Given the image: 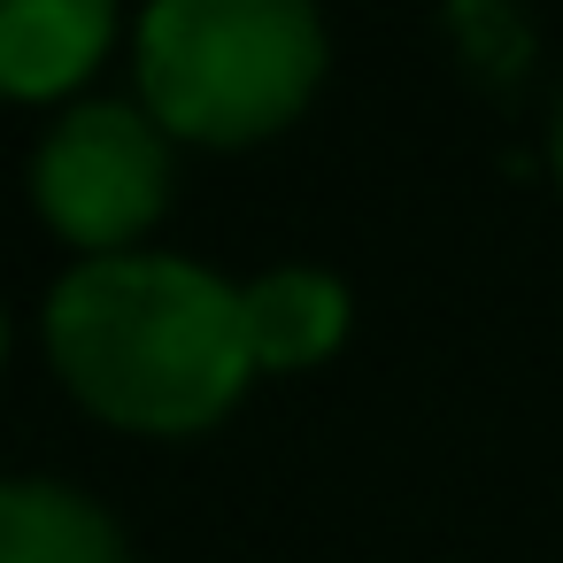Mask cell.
Masks as SVG:
<instances>
[{
  "mask_svg": "<svg viewBox=\"0 0 563 563\" xmlns=\"http://www.w3.org/2000/svg\"><path fill=\"white\" fill-rule=\"evenodd\" d=\"M178 140L117 93L70 101L24 163V194L40 209V224L55 240L78 247V263L93 255H140V240L170 217L178 194Z\"/></svg>",
  "mask_w": 563,
  "mask_h": 563,
  "instance_id": "obj_3",
  "label": "cell"
},
{
  "mask_svg": "<svg viewBox=\"0 0 563 563\" xmlns=\"http://www.w3.org/2000/svg\"><path fill=\"white\" fill-rule=\"evenodd\" d=\"M40 332L70 401L140 440H194L263 378L247 355L240 286L163 247L70 263L47 286Z\"/></svg>",
  "mask_w": 563,
  "mask_h": 563,
  "instance_id": "obj_1",
  "label": "cell"
},
{
  "mask_svg": "<svg viewBox=\"0 0 563 563\" xmlns=\"http://www.w3.org/2000/svg\"><path fill=\"white\" fill-rule=\"evenodd\" d=\"M0 563H132V540L70 478H0Z\"/></svg>",
  "mask_w": 563,
  "mask_h": 563,
  "instance_id": "obj_6",
  "label": "cell"
},
{
  "mask_svg": "<svg viewBox=\"0 0 563 563\" xmlns=\"http://www.w3.org/2000/svg\"><path fill=\"white\" fill-rule=\"evenodd\" d=\"M0 363H9V309H0Z\"/></svg>",
  "mask_w": 563,
  "mask_h": 563,
  "instance_id": "obj_9",
  "label": "cell"
},
{
  "mask_svg": "<svg viewBox=\"0 0 563 563\" xmlns=\"http://www.w3.org/2000/svg\"><path fill=\"white\" fill-rule=\"evenodd\" d=\"M548 163H555V186H563V101H555V132H548Z\"/></svg>",
  "mask_w": 563,
  "mask_h": 563,
  "instance_id": "obj_8",
  "label": "cell"
},
{
  "mask_svg": "<svg viewBox=\"0 0 563 563\" xmlns=\"http://www.w3.org/2000/svg\"><path fill=\"white\" fill-rule=\"evenodd\" d=\"M448 40H455L463 70H471L486 93H509V86L532 70V47H540L532 16L501 9V0H463V9H448Z\"/></svg>",
  "mask_w": 563,
  "mask_h": 563,
  "instance_id": "obj_7",
  "label": "cell"
},
{
  "mask_svg": "<svg viewBox=\"0 0 563 563\" xmlns=\"http://www.w3.org/2000/svg\"><path fill=\"white\" fill-rule=\"evenodd\" d=\"M109 0H0V101H63L117 47Z\"/></svg>",
  "mask_w": 563,
  "mask_h": 563,
  "instance_id": "obj_4",
  "label": "cell"
},
{
  "mask_svg": "<svg viewBox=\"0 0 563 563\" xmlns=\"http://www.w3.org/2000/svg\"><path fill=\"white\" fill-rule=\"evenodd\" d=\"M240 324L255 371H317L355 332V294L317 263H278L240 286Z\"/></svg>",
  "mask_w": 563,
  "mask_h": 563,
  "instance_id": "obj_5",
  "label": "cell"
},
{
  "mask_svg": "<svg viewBox=\"0 0 563 563\" xmlns=\"http://www.w3.org/2000/svg\"><path fill=\"white\" fill-rule=\"evenodd\" d=\"M140 109L186 147H263L324 86L332 40L309 0H155L132 32Z\"/></svg>",
  "mask_w": 563,
  "mask_h": 563,
  "instance_id": "obj_2",
  "label": "cell"
}]
</instances>
